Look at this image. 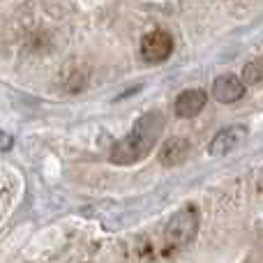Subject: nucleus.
<instances>
[{"label": "nucleus", "instance_id": "1", "mask_svg": "<svg viewBox=\"0 0 263 263\" xmlns=\"http://www.w3.org/2000/svg\"><path fill=\"white\" fill-rule=\"evenodd\" d=\"M164 127L162 114H148L134 125V129L123 141L111 148V162L114 164H132L136 159L145 157L157 143V136Z\"/></svg>", "mask_w": 263, "mask_h": 263}, {"label": "nucleus", "instance_id": "2", "mask_svg": "<svg viewBox=\"0 0 263 263\" xmlns=\"http://www.w3.org/2000/svg\"><path fill=\"white\" fill-rule=\"evenodd\" d=\"M199 233V213L194 208H185L168 222L164 231V240L168 247H187Z\"/></svg>", "mask_w": 263, "mask_h": 263}, {"label": "nucleus", "instance_id": "3", "mask_svg": "<svg viewBox=\"0 0 263 263\" xmlns=\"http://www.w3.org/2000/svg\"><path fill=\"white\" fill-rule=\"evenodd\" d=\"M173 51V37L166 30H153L141 42V55L148 63H164Z\"/></svg>", "mask_w": 263, "mask_h": 263}, {"label": "nucleus", "instance_id": "4", "mask_svg": "<svg viewBox=\"0 0 263 263\" xmlns=\"http://www.w3.org/2000/svg\"><path fill=\"white\" fill-rule=\"evenodd\" d=\"M247 136V129L242 127V125H233V127H227L222 129L217 136H215L213 141H210L208 145V153L213 155V157H222V155L231 153V150H236L238 145L242 143V139Z\"/></svg>", "mask_w": 263, "mask_h": 263}, {"label": "nucleus", "instance_id": "5", "mask_svg": "<svg viewBox=\"0 0 263 263\" xmlns=\"http://www.w3.org/2000/svg\"><path fill=\"white\" fill-rule=\"evenodd\" d=\"M245 95V81L233 74H224V77L215 79L213 83V97L222 104H231V102H238Z\"/></svg>", "mask_w": 263, "mask_h": 263}, {"label": "nucleus", "instance_id": "6", "mask_svg": "<svg viewBox=\"0 0 263 263\" xmlns=\"http://www.w3.org/2000/svg\"><path fill=\"white\" fill-rule=\"evenodd\" d=\"M205 106V92L203 90H185L178 95L173 111L178 118H194L201 109Z\"/></svg>", "mask_w": 263, "mask_h": 263}, {"label": "nucleus", "instance_id": "7", "mask_svg": "<svg viewBox=\"0 0 263 263\" xmlns=\"http://www.w3.org/2000/svg\"><path fill=\"white\" fill-rule=\"evenodd\" d=\"M187 155H190V143H187V139H171L159 150V162H162L164 166H176V164L185 162Z\"/></svg>", "mask_w": 263, "mask_h": 263}, {"label": "nucleus", "instance_id": "8", "mask_svg": "<svg viewBox=\"0 0 263 263\" xmlns=\"http://www.w3.org/2000/svg\"><path fill=\"white\" fill-rule=\"evenodd\" d=\"M242 81L250 83V86H256V83L263 81V58L252 60L250 65H245L242 69Z\"/></svg>", "mask_w": 263, "mask_h": 263}, {"label": "nucleus", "instance_id": "9", "mask_svg": "<svg viewBox=\"0 0 263 263\" xmlns=\"http://www.w3.org/2000/svg\"><path fill=\"white\" fill-rule=\"evenodd\" d=\"M12 145H14L12 134H7V132L0 129V153H7V150L12 148Z\"/></svg>", "mask_w": 263, "mask_h": 263}, {"label": "nucleus", "instance_id": "10", "mask_svg": "<svg viewBox=\"0 0 263 263\" xmlns=\"http://www.w3.org/2000/svg\"><path fill=\"white\" fill-rule=\"evenodd\" d=\"M256 187H259V192H263V171L259 173V180H256Z\"/></svg>", "mask_w": 263, "mask_h": 263}]
</instances>
